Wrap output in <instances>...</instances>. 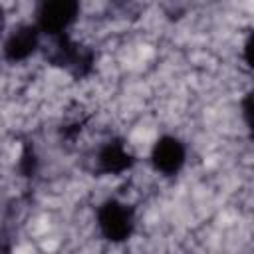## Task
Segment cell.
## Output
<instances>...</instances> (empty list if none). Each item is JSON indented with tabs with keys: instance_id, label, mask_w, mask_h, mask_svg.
I'll return each instance as SVG.
<instances>
[{
	"instance_id": "6da1fadb",
	"label": "cell",
	"mask_w": 254,
	"mask_h": 254,
	"mask_svg": "<svg viewBox=\"0 0 254 254\" xmlns=\"http://www.w3.org/2000/svg\"><path fill=\"white\" fill-rule=\"evenodd\" d=\"M151 163L165 177L175 175L185 165V147L177 137H161L151 143Z\"/></svg>"
}]
</instances>
